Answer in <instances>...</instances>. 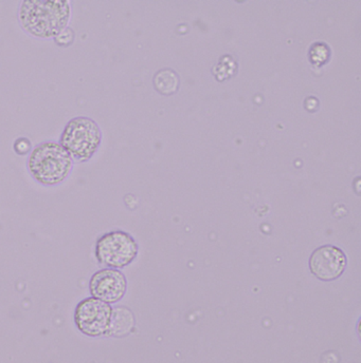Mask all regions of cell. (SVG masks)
I'll return each mask as SVG.
<instances>
[{
	"mask_svg": "<svg viewBox=\"0 0 361 363\" xmlns=\"http://www.w3.org/2000/svg\"><path fill=\"white\" fill-rule=\"evenodd\" d=\"M126 289V278L118 269H101L95 272L90 281V291L92 297L108 304L120 301Z\"/></svg>",
	"mask_w": 361,
	"mask_h": 363,
	"instance_id": "8992f818",
	"label": "cell"
},
{
	"mask_svg": "<svg viewBox=\"0 0 361 363\" xmlns=\"http://www.w3.org/2000/svg\"><path fill=\"white\" fill-rule=\"evenodd\" d=\"M31 142L27 138H19L14 142V150L17 155H26L31 151Z\"/></svg>",
	"mask_w": 361,
	"mask_h": 363,
	"instance_id": "30bf717a",
	"label": "cell"
},
{
	"mask_svg": "<svg viewBox=\"0 0 361 363\" xmlns=\"http://www.w3.org/2000/svg\"><path fill=\"white\" fill-rule=\"evenodd\" d=\"M95 252L97 260L104 267L123 269L135 260L138 255V244L125 231H110L99 238Z\"/></svg>",
	"mask_w": 361,
	"mask_h": 363,
	"instance_id": "277c9868",
	"label": "cell"
},
{
	"mask_svg": "<svg viewBox=\"0 0 361 363\" xmlns=\"http://www.w3.org/2000/svg\"><path fill=\"white\" fill-rule=\"evenodd\" d=\"M345 267L347 257L336 246H321L311 257V272L322 281H333L339 278L345 272Z\"/></svg>",
	"mask_w": 361,
	"mask_h": 363,
	"instance_id": "52a82bcc",
	"label": "cell"
},
{
	"mask_svg": "<svg viewBox=\"0 0 361 363\" xmlns=\"http://www.w3.org/2000/svg\"><path fill=\"white\" fill-rule=\"evenodd\" d=\"M102 142L100 127L92 118H71L60 136V144L75 162L90 161Z\"/></svg>",
	"mask_w": 361,
	"mask_h": 363,
	"instance_id": "3957f363",
	"label": "cell"
},
{
	"mask_svg": "<svg viewBox=\"0 0 361 363\" xmlns=\"http://www.w3.org/2000/svg\"><path fill=\"white\" fill-rule=\"evenodd\" d=\"M112 306L97 298L82 300L75 311V323L77 330L88 337H101L107 334L112 318Z\"/></svg>",
	"mask_w": 361,
	"mask_h": 363,
	"instance_id": "5b68a950",
	"label": "cell"
},
{
	"mask_svg": "<svg viewBox=\"0 0 361 363\" xmlns=\"http://www.w3.org/2000/svg\"><path fill=\"white\" fill-rule=\"evenodd\" d=\"M54 40H55L56 44L58 45H70L73 40V32L71 31L70 29H68V28H66V29L63 30V31L60 32V33L58 34V35L56 36L55 38H54Z\"/></svg>",
	"mask_w": 361,
	"mask_h": 363,
	"instance_id": "8fae6325",
	"label": "cell"
},
{
	"mask_svg": "<svg viewBox=\"0 0 361 363\" xmlns=\"http://www.w3.org/2000/svg\"><path fill=\"white\" fill-rule=\"evenodd\" d=\"M70 16V2L60 0H23L18 10L21 28L44 40L55 38L66 29Z\"/></svg>",
	"mask_w": 361,
	"mask_h": 363,
	"instance_id": "6da1fadb",
	"label": "cell"
},
{
	"mask_svg": "<svg viewBox=\"0 0 361 363\" xmlns=\"http://www.w3.org/2000/svg\"><path fill=\"white\" fill-rule=\"evenodd\" d=\"M154 85L156 90L159 91L161 94H173L178 90V75L171 69H162L156 73Z\"/></svg>",
	"mask_w": 361,
	"mask_h": 363,
	"instance_id": "9c48e42d",
	"label": "cell"
},
{
	"mask_svg": "<svg viewBox=\"0 0 361 363\" xmlns=\"http://www.w3.org/2000/svg\"><path fill=\"white\" fill-rule=\"evenodd\" d=\"M28 169L32 178L42 185H58L70 174L72 159L60 143L45 142L32 149Z\"/></svg>",
	"mask_w": 361,
	"mask_h": 363,
	"instance_id": "7a4b0ae2",
	"label": "cell"
},
{
	"mask_svg": "<svg viewBox=\"0 0 361 363\" xmlns=\"http://www.w3.org/2000/svg\"><path fill=\"white\" fill-rule=\"evenodd\" d=\"M135 326V317L133 313L124 306L112 308L110 318L109 328L107 334L112 337L127 336Z\"/></svg>",
	"mask_w": 361,
	"mask_h": 363,
	"instance_id": "ba28073f",
	"label": "cell"
}]
</instances>
